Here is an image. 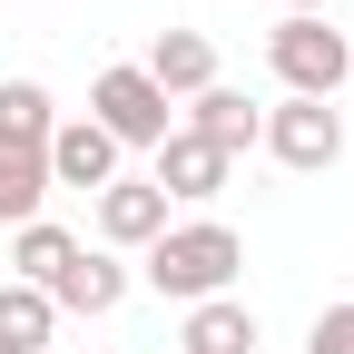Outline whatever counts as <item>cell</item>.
<instances>
[{
    "label": "cell",
    "mask_w": 354,
    "mask_h": 354,
    "mask_svg": "<svg viewBox=\"0 0 354 354\" xmlns=\"http://www.w3.org/2000/svg\"><path fill=\"white\" fill-rule=\"evenodd\" d=\"M236 266H246V236L227 227V216H187V227H167L148 246V286L177 295V305H207V295L236 286Z\"/></svg>",
    "instance_id": "1"
},
{
    "label": "cell",
    "mask_w": 354,
    "mask_h": 354,
    "mask_svg": "<svg viewBox=\"0 0 354 354\" xmlns=\"http://www.w3.org/2000/svg\"><path fill=\"white\" fill-rule=\"evenodd\" d=\"M266 69L286 79V99H335V88L354 79V39H344L325 10L276 20V30H266Z\"/></svg>",
    "instance_id": "2"
},
{
    "label": "cell",
    "mask_w": 354,
    "mask_h": 354,
    "mask_svg": "<svg viewBox=\"0 0 354 354\" xmlns=\"http://www.w3.org/2000/svg\"><path fill=\"white\" fill-rule=\"evenodd\" d=\"M256 148L276 158V167H295V177H315V167L344 158V109L335 99H286V109H266Z\"/></svg>",
    "instance_id": "3"
},
{
    "label": "cell",
    "mask_w": 354,
    "mask_h": 354,
    "mask_svg": "<svg viewBox=\"0 0 354 354\" xmlns=\"http://www.w3.org/2000/svg\"><path fill=\"white\" fill-rule=\"evenodd\" d=\"M88 118H99L118 148H158V138H167V88H158L148 69H99V88H88Z\"/></svg>",
    "instance_id": "4"
},
{
    "label": "cell",
    "mask_w": 354,
    "mask_h": 354,
    "mask_svg": "<svg viewBox=\"0 0 354 354\" xmlns=\"http://www.w3.org/2000/svg\"><path fill=\"white\" fill-rule=\"evenodd\" d=\"M227 167H236V158H216L207 138L167 128V138H158V177H148V187H158L167 207H207V197H227Z\"/></svg>",
    "instance_id": "5"
},
{
    "label": "cell",
    "mask_w": 354,
    "mask_h": 354,
    "mask_svg": "<svg viewBox=\"0 0 354 354\" xmlns=\"http://www.w3.org/2000/svg\"><path fill=\"white\" fill-rule=\"evenodd\" d=\"M158 236H167V197L148 187V177H109V187H99V246L109 256H128V246L148 256Z\"/></svg>",
    "instance_id": "6"
},
{
    "label": "cell",
    "mask_w": 354,
    "mask_h": 354,
    "mask_svg": "<svg viewBox=\"0 0 354 354\" xmlns=\"http://www.w3.org/2000/svg\"><path fill=\"white\" fill-rule=\"evenodd\" d=\"M109 177H118V138L99 118H59L50 128V187H88V197H99Z\"/></svg>",
    "instance_id": "7"
},
{
    "label": "cell",
    "mask_w": 354,
    "mask_h": 354,
    "mask_svg": "<svg viewBox=\"0 0 354 354\" xmlns=\"http://www.w3.org/2000/svg\"><path fill=\"white\" fill-rule=\"evenodd\" d=\"M256 128H266V109L246 99V88H227V79H216V88H197V99H187V138H207L216 158L256 148Z\"/></svg>",
    "instance_id": "8"
},
{
    "label": "cell",
    "mask_w": 354,
    "mask_h": 354,
    "mask_svg": "<svg viewBox=\"0 0 354 354\" xmlns=\"http://www.w3.org/2000/svg\"><path fill=\"white\" fill-rule=\"evenodd\" d=\"M50 305H59V315H118V305H128V266L109 246H79L69 276L50 286Z\"/></svg>",
    "instance_id": "9"
},
{
    "label": "cell",
    "mask_w": 354,
    "mask_h": 354,
    "mask_svg": "<svg viewBox=\"0 0 354 354\" xmlns=\"http://www.w3.org/2000/svg\"><path fill=\"white\" fill-rule=\"evenodd\" d=\"M138 69L167 88V99H197V88H216V39H207V30H158Z\"/></svg>",
    "instance_id": "10"
},
{
    "label": "cell",
    "mask_w": 354,
    "mask_h": 354,
    "mask_svg": "<svg viewBox=\"0 0 354 354\" xmlns=\"http://www.w3.org/2000/svg\"><path fill=\"white\" fill-rule=\"evenodd\" d=\"M69 256H79V236L50 227V216H30V227H10V286H39V295H50L69 276Z\"/></svg>",
    "instance_id": "11"
},
{
    "label": "cell",
    "mask_w": 354,
    "mask_h": 354,
    "mask_svg": "<svg viewBox=\"0 0 354 354\" xmlns=\"http://www.w3.org/2000/svg\"><path fill=\"white\" fill-rule=\"evenodd\" d=\"M39 197H50V148L30 138H0V227H30Z\"/></svg>",
    "instance_id": "12"
},
{
    "label": "cell",
    "mask_w": 354,
    "mask_h": 354,
    "mask_svg": "<svg viewBox=\"0 0 354 354\" xmlns=\"http://www.w3.org/2000/svg\"><path fill=\"white\" fill-rule=\"evenodd\" d=\"M187 354H256V305H236V295H207V305H187V335H177Z\"/></svg>",
    "instance_id": "13"
},
{
    "label": "cell",
    "mask_w": 354,
    "mask_h": 354,
    "mask_svg": "<svg viewBox=\"0 0 354 354\" xmlns=\"http://www.w3.org/2000/svg\"><path fill=\"white\" fill-rule=\"evenodd\" d=\"M59 335V305L39 286H0V354H50Z\"/></svg>",
    "instance_id": "14"
},
{
    "label": "cell",
    "mask_w": 354,
    "mask_h": 354,
    "mask_svg": "<svg viewBox=\"0 0 354 354\" xmlns=\"http://www.w3.org/2000/svg\"><path fill=\"white\" fill-rule=\"evenodd\" d=\"M50 128H59V99L39 79H0V138H30V148H50Z\"/></svg>",
    "instance_id": "15"
},
{
    "label": "cell",
    "mask_w": 354,
    "mask_h": 354,
    "mask_svg": "<svg viewBox=\"0 0 354 354\" xmlns=\"http://www.w3.org/2000/svg\"><path fill=\"white\" fill-rule=\"evenodd\" d=\"M305 354H354V305H325V315L305 325Z\"/></svg>",
    "instance_id": "16"
},
{
    "label": "cell",
    "mask_w": 354,
    "mask_h": 354,
    "mask_svg": "<svg viewBox=\"0 0 354 354\" xmlns=\"http://www.w3.org/2000/svg\"><path fill=\"white\" fill-rule=\"evenodd\" d=\"M276 10H286V20H305V10H335V0H276Z\"/></svg>",
    "instance_id": "17"
}]
</instances>
